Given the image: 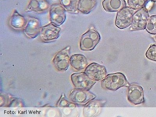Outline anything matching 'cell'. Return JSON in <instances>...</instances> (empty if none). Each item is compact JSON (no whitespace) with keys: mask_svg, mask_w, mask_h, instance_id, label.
I'll return each instance as SVG.
<instances>
[{"mask_svg":"<svg viewBox=\"0 0 156 117\" xmlns=\"http://www.w3.org/2000/svg\"><path fill=\"white\" fill-rule=\"evenodd\" d=\"M129 85L124 74L120 72L109 74L101 80V87L105 90L115 91L123 87H128Z\"/></svg>","mask_w":156,"mask_h":117,"instance_id":"6da1fadb","label":"cell"},{"mask_svg":"<svg viewBox=\"0 0 156 117\" xmlns=\"http://www.w3.org/2000/svg\"><path fill=\"white\" fill-rule=\"evenodd\" d=\"M101 36L94 27H90L80 39V48L83 51H92L100 43Z\"/></svg>","mask_w":156,"mask_h":117,"instance_id":"7a4b0ae2","label":"cell"},{"mask_svg":"<svg viewBox=\"0 0 156 117\" xmlns=\"http://www.w3.org/2000/svg\"><path fill=\"white\" fill-rule=\"evenodd\" d=\"M149 17L148 10L146 6L137 10L133 14L129 30L132 31L144 30Z\"/></svg>","mask_w":156,"mask_h":117,"instance_id":"3957f363","label":"cell"},{"mask_svg":"<svg viewBox=\"0 0 156 117\" xmlns=\"http://www.w3.org/2000/svg\"><path fill=\"white\" fill-rule=\"evenodd\" d=\"M70 50L71 46H68L58 51L54 55L53 62L57 70L61 72H65L68 70L70 64Z\"/></svg>","mask_w":156,"mask_h":117,"instance_id":"277c9868","label":"cell"},{"mask_svg":"<svg viewBox=\"0 0 156 117\" xmlns=\"http://www.w3.org/2000/svg\"><path fill=\"white\" fill-rule=\"evenodd\" d=\"M135 12V10L126 6L118 11L115 18V26L120 29L129 27L132 24L133 15Z\"/></svg>","mask_w":156,"mask_h":117,"instance_id":"5b68a950","label":"cell"},{"mask_svg":"<svg viewBox=\"0 0 156 117\" xmlns=\"http://www.w3.org/2000/svg\"><path fill=\"white\" fill-rule=\"evenodd\" d=\"M72 84L75 88L90 90L97 81L92 80L84 72H76L71 76Z\"/></svg>","mask_w":156,"mask_h":117,"instance_id":"8992f818","label":"cell"},{"mask_svg":"<svg viewBox=\"0 0 156 117\" xmlns=\"http://www.w3.org/2000/svg\"><path fill=\"white\" fill-rule=\"evenodd\" d=\"M69 97L72 102L84 106L89 101L94 99L96 95L89 90L75 88L69 93Z\"/></svg>","mask_w":156,"mask_h":117,"instance_id":"52a82bcc","label":"cell"},{"mask_svg":"<svg viewBox=\"0 0 156 117\" xmlns=\"http://www.w3.org/2000/svg\"><path fill=\"white\" fill-rule=\"evenodd\" d=\"M61 28L52 23L41 27L40 38L44 42H49L57 40L60 36Z\"/></svg>","mask_w":156,"mask_h":117,"instance_id":"ba28073f","label":"cell"},{"mask_svg":"<svg viewBox=\"0 0 156 117\" xmlns=\"http://www.w3.org/2000/svg\"><path fill=\"white\" fill-rule=\"evenodd\" d=\"M127 96L128 101L133 105H139L144 102V90L142 86L138 84H129L128 87Z\"/></svg>","mask_w":156,"mask_h":117,"instance_id":"9c48e42d","label":"cell"},{"mask_svg":"<svg viewBox=\"0 0 156 117\" xmlns=\"http://www.w3.org/2000/svg\"><path fill=\"white\" fill-rule=\"evenodd\" d=\"M66 11L61 4H54L49 9V16L51 23L60 27L65 22Z\"/></svg>","mask_w":156,"mask_h":117,"instance_id":"30bf717a","label":"cell"},{"mask_svg":"<svg viewBox=\"0 0 156 117\" xmlns=\"http://www.w3.org/2000/svg\"><path fill=\"white\" fill-rule=\"evenodd\" d=\"M84 72L90 79L95 81L102 80L107 74L105 66L95 62L87 66L85 69Z\"/></svg>","mask_w":156,"mask_h":117,"instance_id":"8fae6325","label":"cell"},{"mask_svg":"<svg viewBox=\"0 0 156 117\" xmlns=\"http://www.w3.org/2000/svg\"><path fill=\"white\" fill-rule=\"evenodd\" d=\"M41 28L40 20L36 17H29L23 30L26 37L29 38H34L40 34Z\"/></svg>","mask_w":156,"mask_h":117,"instance_id":"7c38bea8","label":"cell"},{"mask_svg":"<svg viewBox=\"0 0 156 117\" xmlns=\"http://www.w3.org/2000/svg\"><path fill=\"white\" fill-rule=\"evenodd\" d=\"M50 7L48 0H30L26 7V12L44 13L49 10Z\"/></svg>","mask_w":156,"mask_h":117,"instance_id":"4fadbf2b","label":"cell"},{"mask_svg":"<svg viewBox=\"0 0 156 117\" xmlns=\"http://www.w3.org/2000/svg\"><path fill=\"white\" fill-rule=\"evenodd\" d=\"M26 22L27 20L24 16L20 14L16 9L13 11L9 18V26L15 30L24 29Z\"/></svg>","mask_w":156,"mask_h":117,"instance_id":"5bb4252c","label":"cell"},{"mask_svg":"<svg viewBox=\"0 0 156 117\" xmlns=\"http://www.w3.org/2000/svg\"><path fill=\"white\" fill-rule=\"evenodd\" d=\"M103 8L108 12H118L126 7L125 0H104L102 2Z\"/></svg>","mask_w":156,"mask_h":117,"instance_id":"9a60e30c","label":"cell"},{"mask_svg":"<svg viewBox=\"0 0 156 117\" xmlns=\"http://www.w3.org/2000/svg\"><path fill=\"white\" fill-rule=\"evenodd\" d=\"M70 64L72 68L77 71L85 69L88 65L86 57L83 54H75L70 58Z\"/></svg>","mask_w":156,"mask_h":117,"instance_id":"2e32d148","label":"cell"},{"mask_svg":"<svg viewBox=\"0 0 156 117\" xmlns=\"http://www.w3.org/2000/svg\"><path fill=\"white\" fill-rule=\"evenodd\" d=\"M96 0H78V12L84 15L90 13L97 5Z\"/></svg>","mask_w":156,"mask_h":117,"instance_id":"e0dca14e","label":"cell"},{"mask_svg":"<svg viewBox=\"0 0 156 117\" xmlns=\"http://www.w3.org/2000/svg\"><path fill=\"white\" fill-rule=\"evenodd\" d=\"M61 5L67 12L71 13H79L77 9V1L76 0H60Z\"/></svg>","mask_w":156,"mask_h":117,"instance_id":"ac0fdd59","label":"cell"},{"mask_svg":"<svg viewBox=\"0 0 156 117\" xmlns=\"http://www.w3.org/2000/svg\"><path fill=\"white\" fill-rule=\"evenodd\" d=\"M146 31L150 34H156V15L149 17L146 24Z\"/></svg>","mask_w":156,"mask_h":117,"instance_id":"d6986e66","label":"cell"},{"mask_svg":"<svg viewBox=\"0 0 156 117\" xmlns=\"http://www.w3.org/2000/svg\"><path fill=\"white\" fill-rule=\"evenodd\" d=\"M149 0H128L129 7L134 10H138L145 6Z\"/></svg>","mask_w":156,"mask_h":117,"instance_id":"ffe728a7","label":"cell"},{"mask_svg":"<svg viewBox=\"0 0 156 117\" xmlns=\"http://www.w3.org/2000/svg\"><path fill=\"white\" fill-rule=\"evenodd\" d=\"M146 56L150 60L156 62V44L150 47L146 52Z\"/></svg>","mask_w":156,"mask_h":117,"instance_id":"44dd1931","label":"cell"},{"mask_svg":"<svg viewBox=\"0 0 156 117\" xmlns=\"http://www.w3.org/2000/svg\"><path fill=\"white\" fill-rule=\"evenodd\" d=\"M57 106L58 107H73L76 106L74 103L70 102L67 100L65 99V94H62L60 100H58Z\"/></svg>","mask_w":156,"mask_h":117,"instance_id":"7402d4cb","label":"cell"},{"mask_svg":"<svg viewBox=\"0 0 156 117\" xmlns=\"http://www.w3.org/2000/svg\"><path fill=\"white\" fill-rule=\"evenodd\" d=\"M151 1H152L153 2H156V0H151Z\"/></svg>","mask_w":156,"mask_h":117,"instance_id":"603a6c76","label":"cell"},{"mask_svg":"<svg viewBox=\"0 0 156 117\" xmlns=\"http://www.w3.org/2000/svg\"><path fill=\"white\" fill-rule=\"evenodd\" d=\"M155 37V41H156V35L155 36V37Z\"/></svg>","mask_w":156,"mask_h":117,"instance_id":"cb8c5ba5","label":"cell"}]
</instances>
